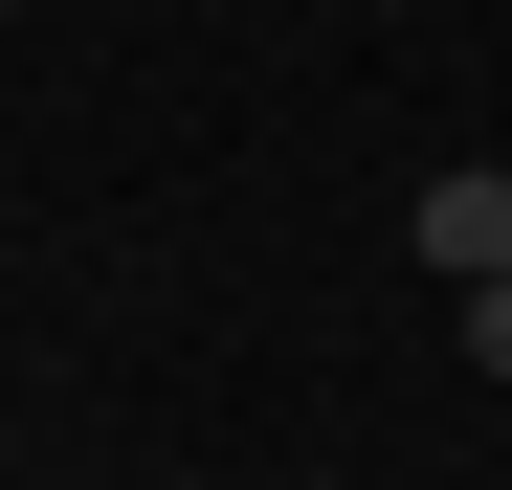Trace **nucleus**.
Segmentation results:
<instances>
[{"mask_svg": "<svg viewBox=\"0 0 512 490\" xmlns=\"http://www.w3.org/2000/svg\"><path fill=\"white\" fill-rule=\"evenodd\" d=\"M401 245H423L446 290H490V268H512V156H468V179H423V201H401Z\"/></svg>", "mask_w": 512, "mask_h": 490, "instance_id": "1", "label": "nucleus"}]
</instances>
